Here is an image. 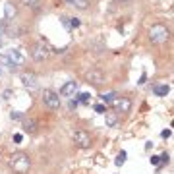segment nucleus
Masks as SVG:
<instances>
[{
    "mask_svg": "<svg viewBox=\"0 0 174 174\" xmlns=\"http://www.w3.org/2000/svg\"><path fill=\"white\" fill-rule=\"evenodd\" d=\"M122 2H126V0H122Z\"/></svg>",
    "mask_w": 174,
    "mask_h": 174,
    "instance_id": "obj_31",
    "label": "nucleus"
},
{
    "mask_svg": "<svg viewBox=\"0 0 174 174\" xmlns=\"http://www.w3.org/2000/svg\"><path fill=\"white\" fill-rule=\"evenodd\" d=\"M77 10H87L89 8V0H70Z\"/></svg>",
    "mask_w": 174,
    "mask_h": 174,
    "instance_id": "obj_15",
    "label": "nucleus"
},
{
    "mask_svg": "<svg viewBox=\"0 0 174 174\" xmlns=\"http://www.w3.org/2000/svg\"><path fill=\"white\" fill-rule=\"evenodd\" d=\"M145 80H147V76L143 73V76H141V80H139V85H143V83H145Z\"/></svg>",
    "mask_w": 174,
    "mask_h": 174,
    "instance_id": "obj_29",
    "label": "nucleus"
},
{
    "mask_svg": "<svg viewBox=\"0 0 174 174\" xmlns=\"http://www.w3.org/2000/svg\"><path fill=\"white\" fill-rule=\"evenodd\" d=\"M54 52V49H52V46L49 45V41L46 39H43L41 41V43H37L35 46H33V50H31V54H33V58L37 62H43V60H46V58H49V52Z\"/></svg>",
    "mask_w": 174,
    "mask_h": 174,
    "instance_id": "obj_3",
    "label": "nucleus"
},
{
    "mask_svg": "<svg viewBox=\"0 0 174 174\" xmlns=\"http://www.w3.org/2000/svg\"><path fill=\"white\" fill-rule=\"evenodd\" d=\"M77 104H80V103H77V101H76V99H73V101H70V107H72V108H76V107H77Z\"/></svg>",
    "mask_w": 174,
    "mask_h": 174,
    "instance_id": "obj_28",
    "label": "nucleus"
},
{
    "mask_svg": "<svg viewBox=\"0 0 174 174\" xmlns=\"http://www.w3.org/2000/svg\"><path fill=\"white\" fill-rule=\"evenodd\" d=\"M23 130H25V131H29V134H35V131H37V124H35V120H33V118H25V120H23Z\"/></svg>",
    "mask_w": 174,
    "mask_h": 174,
    "instance_id": "obj_12",
    "label": "nucleus"
},
{
    "mask_svg": "<svg viewBox=\"0 0 174 174\" xmlns=\"http://www.w3.org/2000/svg\"><path fill=\"white\" fill-rule=\"evenodd\" d=\"M101 99H103V103H110V104H112V101L116 99V93H114V91L104 93V95H101Z\"/></svg>",
    "mask_w": 174,
    "mask_h": 174,
    "instance_id": "obj_16",
    "label": "nucleus"
},
{
    "mask_svg": "<svg viewBox=\"0 0 174 174\" xmlns=\"http://www.w3.org/2000/svg\"><path fill=\"white\" fill-rule=\"evenodd\" d=\"M73 141H76L80 147H83V149H87V147L91 145V138H89V134H87V131H83V130L73 131Z\"/></svg>",
    "mask_w": 174,
    "mask_h": 174,
    "instance_id": "obj_7",
    "label": "nucleus"
},
{
    "mask_svg": "<svg viewBox=\"0 0 174 174\" xmlns=\"http://www.w3.org/2000/svg\"><path fill=\"white\" fill-rule=\"evenodd\" d=\"M22 83H23V87L27 89V91H37V89H39V77H37L35 73H31V72L22 73Z\"/></svg>",
    "mask_w": 174,
    "mask_h": 174,
    "instance_id": "obj_4",
    "label": "nucleus"
},
{
    "mask_svg": "<svg viewBox=\"0 0 174 174\" xmlns=\"http://www.w3.org/2000/svg\"><path fill=\"white\" fill-rule=\"evenodd\" d=\"M0 73H2V70H0Z\"/></svg>",
    "mask_w": 174,
    "mask_h": 174,
    "instance_id": "obj_32",
    "label": "nucleus"
},
{
    "mask_svg": "<svg viewBox=\"0 0 174 174\" xmlns=\"http://www.w3.org/2000/svg\"><path fill=\"white\" fill-rule=\"evenodd\" d=\"M22 4H25V6H31V8H35L37 4H39V0H22Z\"/></svg>",
    "mask_w": 174,
    "mask_h": 174,
    "instance_id": "obj_20",
    "label": "nucleus"
},
{
    "mask_svg": "<svg viewBox=\"0 0 174 174\" xmlns=\"http://www.w3.org/2000/svg\"><path fill=\"white\" fill-rule=\"evenodd\" d=\"M12 118H14V120H22V118H23V114L15 110V112H12Z\"/></svg>",
    "mask_w": 174,
    "mask_h": 174,
    "instance_id": "obj_22",
    "label": "nucleus"
},
{
    "mask_svg": "<svg viewBox=\"0 0 174 174\" xmlns=\"http://www.w3.org/2000/svg\"><path fill=\"white\" fill-rule=\"evenodd\" d=\"M159 159H161L162 162H168V159H170V157H168V153H165V155H162V157H159Z\"/></svg>",
    "mask_w": 174,
    "mask_h": 174,
    "instance_id": "obj_26",
    "label": "nucleus"
},
{
    "mask_svg": "<svg viewBox=\"0 0 174 174\" xmlns=\"http://www.w3.org/2000/svg\"><path fill=\"white\" fill-rule=\"evenodd\" d=\"M87 81H91V83H95V85H99V83L104 81V73H103L101 70H89V72H87Z\"/></svg>",
    "mask_w": 174,
    "mask_h": 174,
    "instance_id": "obj_9",
    "label": "nucleus"
},
{
    "mask_svg": "<svg viewBox=\"0 0 174 174\" xmlns=\"http://www.w3.org/2000/svg\"><path fill=\"white\" fill-rule=\"evenodd\" d=\"M124 162H126V151H120V155H118V157H116V161H114V165H116V166H122V165H124Z\"/></svg>",
    "mask_w": 174,
    "mask_h": 174,
    "instance_id": "obj_18",
    "label": "nucleus"
},
{
    "mask_svg": "<svg viewBox=\"0 0 174 174\" xmlns=\"http://www.w3.org/2000/svg\"><path fill=\"white\" fill-rule=\"evenodd\" d=\"M4 15H6V19H10V18H14V15H15V6L12 2L4 4Z\"/></svg>",
    "mask_w": 174,
    "mask_h": 174,
    "instance_id": "obj_13",
    "label": "nucleus"
},
{
    "mask_svg": "<svg viewBox=\"0 0 174 174\" xmlns=\"http://www.w3.org/2000/svg\"><path fill=\"white\" fill-rule=\"evenodd\" d=\"M95 112L104 114V112H107V107H104V104H95Z\"/></svg>",
    "mask_w": 174,
    "mask_h": 174,
    "instance_id": "obj_21",
    "label": "nucleus"
},
{
    "mask_svg": "<svg viewBox=\"0 0 174 174\" xmlns=\"http://www.w3.org/2000/svg\"><path fill=\"white\" fill-rule=\"evenodd\" d=\"M161 135H162L165 139H168V138L172 135V131H170V130H162V134H161Z\"/></svg>",
    "mask_w": 174,
    "mask_h": 174,
    "instance_id": "obj_24",
    "label": "nucleus"
},
{
    "mask_svg": "<svg viewBox=\"0 0 174 174\" xmlns=\"http://www.w3.org/2000/svg\"><path fill=\"white\" fill-rule=\"evenodd\" d=\"M107 114V124L112 128V126H116V122H118V114L116 112H104Z\"/></svg>",
    "mask_w": 174,
    "mask_h": 174,
    "instance_id": "obj_14",
    "label": "nucleus"
},
{
    "mask_svg": "<svg viewBox=\"0 0 174 174\" xmlns=\"http://www.w3.org/2000/svg\"><path fill=\"white\" fill-rule=\"evenodd\" d=\"M43 103L49 108H58L60 107V97H58V93L50 91V89H43Z\"/></svg>",
    "mask_w": 174,
    "mask_h": 174,
    "instance_id": "obj_5",
    "label": "nucleus"
},
{
    "mask_svg": "<svg viewBox=\"0 0 174 174\" xmlns=\"http://www.w3.org/2000/svg\"><path fill=\"white\" fill-rule=\"evenodd\" d=\"M4 31H6V25H4V22H0V35H4Z\"/></svg>",
    "mask_w": 174,
    "mask_h": 174,
    "instance_id": "obj_27",
    "label": "nucleus"
},
{
    "mask_svg": "<svg viewBox=\"0 0 174 174\" xmlns=\"http://www.w3.org/2000/svg\"><path fill=\"white\" fill-rule=\"evenodd\" d=\"M0 46H2V41H0Z\"/></svg>",
    "mask_w": 174,
    "mask_h": 174,
    "instance_id": "obj_30",
    "label": "nucleus"
},
{
    "mask_svg": "<svg viewBox=\"0 0 174 174\" xmlns=\"http://www.w3.org/2000/svg\"><path fill=\"white\" fill-rule=\"evenodd\" d=\"M153 91H155V95L157 97H166L168 93H170V85H155V89H153Z\"/></svg>",
    "mask_w": 174,
    "mask_h": 174,
    "instance_id": "obj_11",
    "label": "nucleus"
},
{
    "mask_svg": "<svg viewBox=\"0 0 174 174\" xmlns=\"http://www.w3.org/2000/svg\"><path fill=\"white\" fill-rule=\"evenodd\" d=\"M68 23H70V27H80V19L77 18H68Z\"/></svg>",
    "mask_w": 174,
    "mask_h": 174,
    "instance_id": "obj_19",
    "label": "nucleus"
},
{
    "mask_svg": "<svg viewBox=\"0 0 174 174\" xmlns=\"http://www.w3.org/2000/svg\"><path fill=\"white\" fill-rule=\"evenodd\" d=\"M76 91H77V83H76V81H66L64 85H62V89H60V95L70 97V95H73Z\"/></svg>",
    "mask_w": 174,
    "mask_h": 174,
    "instance_id": "obj_10",
    "label": "nucleus"
},
{
    "mask_svg": "<svg viewBox=\"0 0 174 174\" xmlns=\"http://www.w3.org/2000/svg\"><path fill=\"white\" fill-rule=\"evenodd\" d=\"M159 162H161L159 157H151V165H159Z\"/></svg>",
    "mask_w": 174,
    "mask_h": 174,
    "instance_id": "obj_25",
    "label": "nucleus"
},
{
    "mask_svg": "<svg viewBox=\"0 0 174 174\" xmlns=\"http://www.w3.org/2000/svg\"><path fill=\"white\" fill-rule=\"evenodd\" d=\"M112 104L118 112H130V108H131V101L128 97H116L112 101Z\"/></svg>",
    "mask_w": 174,
    "mask_h": 174,
    "instance_id": "obj_8",
    "label": "nucleus"
},
{
    "mask_svg": "<svg viewBox=\"0 0 174 174\" xmlns=\"http://www.w3.org/2000/svg\"><path fill=\"white\" fill-rule=\"evenodd\" d=\"M168 37H170V31H168L162 23H155L149 27V41L153 45H162L168 41Z\"/></svg>",
    "mask_w": 174,
    "mask_h": 174,
    "instance_id": "obj_2",
    "label": "nucleus"
},
{
    "mask_svg": "<svg viewBox=\"0 0 174 174\" xmlns=\"http://www.w3.org/2000/svg\"><path fill=\"white\" fill-rule=\"evenodd\" d=\"M10 166H12L14 172L25 174L29 170V166H31V161H29V157L25 155V153H14V155L10 157Z\"/></svg>",
    "mask_w": 174,
    "mask_h": 174,
    "instance_id": "obj_1",
    "label": "nucleus"
},
{
    "mask_svg": "<svg viewBox=\"0 0 174 174\" xmlns=\"http://www.w3.org/2000/svg\"><path fill=\"white\" fill-rule=\"evenodd\" d=\"M4 56H6V60H8L14 68H15V66H22L23 62H25V56H23L18 49H10V50H6V52H4Z\"/></svg>",
    "mask_w": 174,
    "mask_h": 174,
    "instance_id": "obj_6",
    "label": "nucleus"
},
{
    "mask_svg": "<svg viewBox=\"0 0 174 174\" xmlns=\"http://www.w3.org/2000/svg\"><path fill=\"white\" fill-rule=\"evenodd\" d=\"M89 99H91V95H89V93H80V95H77V99H76V101H77V103H83V104H87V103H89Z\"/></svg>",
    "mask_w": 174,
    "mask_h": 174,
    "instance_id": "obj_17",
    "label": "nucleus"
},
{
    "mask_svg": "<svg viewBox=\"0 0 174 174\" xmlns=\"http://www.w3.org/2000/svg\"><path fill=\"white\" fill-rule=\"evenodd\" d=\"M14 141H15V143H22V141H23V135H22V134H15V135H14Z\"/></svg>",
    "mask_w": 174,
    "mask_h": 174,
    "instance_id": "obj_23",
    "label": "nucleus"
}]
</instances>
